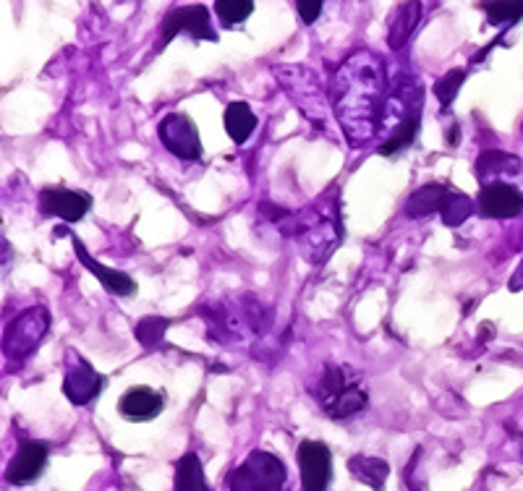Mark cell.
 Segmentation results:
<instances>
[{
    "label": "cell",
    "instance_id": "7a4b0ae2",
    "mask_svg": "<svg viewBox=\"0 0 523 491\" xmlns=\"http://www.w3.org/2000/svg\"><path fill=\"white\" fill-rule=\"evenodd\" d=\"M312 397L327 418L343 421L369 405V390L351 366H325L312 384Z\"/></svg>",
    "mask_w": 523,
    "mask_h": 491
},
{
    "label": "cell",
    "instance_id": "83f0119b",
    "mask_svg": "<svg viewBox=\"0 0 523 491\" xmlns=\"http://www.w3.org/2000/svg\"><path fill=\"white\" fill-rule=\"evenodd\" d=\"M523 288V262L521 267H518V275L510 280V290H521Z\"/></svg>",
    "mask_w": 523,
    "mask_h": 491
},
{
    "label": "cell",
    "instance_id": "52a82bcc",
    "mask_svg": "<svg viewBox=\"0 0 523 491\" xmlns=\"http://www.w3.org/2000/svg\"><path fill=\"white\" fill-rule=\"evenodd\" d=\"M186 32L194 40L218 42V34L212 29V19L207 6H178L170 8L160 24V48H165L170 40H176L178 34Z\"/></svg>",
    "mask_w": 523,
    "mask_h": 491
},
{
    "label": "cell",
    "instance_id": "4316f807",
    "mask_svg": "<svg viewBox=\"0 0 523 491\" xmlns=\"http://www.w3.org/2000/svg\"><path fill=\"white\" fill-rule=\"evenodd\" d=\"M296 11L304 24H314L322 14V0H296Z\"/></svg>",
    "mask_w": 523,
    "mask_h": 491
},
{
    "label": "cell",
    "instance_id": "5b68a950",
    "mask_svg": "<svg viewBox=\"0 0 523 491\" xmlns=\"http://www.w3.org/2000/svg\"><path fill=\"white\" fill-rule=\"evenodd\" d=\"M275 76H278V84L280 87H286L288 95L296 100V105H299L301 113L309 118V121H314V126L325 128V115H322V110H325V102H322V84L320 79H317V74L314 71H309V68H301V66H286V68H275Z\"/></svg>",
    "mask_w": 523,
    "mask_h": 491
},
{
    "label": "cell",
    "instance_id": "7c38bea8",
    "mask_svg": "<svg viewBox=\"0 0 523 491\" xmlns=\"http://www.w3.org/2000/svg\"><path fill=\"white\" fill-rule=\"evenodd\" d=\"M476 207L484 217L510 220V217H518L523 212V191L513 183H490V186L479 189Z\"/></svg>",
    "mask_w": 523,
    "mask_h": 491
},
{
    "label": "cell",
    "instance_id": "2e32d148",
    "mask_svg": "<svg viewBox=\"0 0 523 491\" xmlns=\"http://www.w3.org/2000/svg\"><path fill=\"white\" fill-rule=\"evenodd\" d=\"M523 173V160L500 149H487L476 160V178L482 181V186L490 183H508L510 178H518Z\"/></svg>",
    "mask_w": 523,
    "mask_h": 491
},
{
    "label": "cell",
    "instance_id": "7402d4cb",
    "mask_svg": "<svg viewBox=\"0 0 523 491\" xmlns=\"http://www.w3.org/2000/svg\"><path fill=\"white\" fill-rule=\"evenodd\" d=\"M476 209V204L471 202L469 196L461 194V191H450L448 202H445V207H442V222L448 225V228H458V225H463V222L469 220L471 212Z\"/></svg>",
    "mask_w": 523,
    "mask_h": 491
},
{
    "label": "cell",
    "instance_id": "e0dca14e",
    "mask_svg": "<svg viewBox=\"0 0 523 491\" xmlns=\"http://www.w3.org/2000/svg\"><path fill=\"white\" fill-rule=\"evenodd\" d=\"M450 189L445 183H424L422 189H416L414 194L408 196L406 202V215L419 220V217L435 215V212H442L445 202H448Z\"/></svg>",
    "mask_w": 523,
    "mask_h": 491
},
{
    "label": "cell",
    "instance_id": "ac0fdd59",
    "mask_svg": "<svg viewBox=\"0 0 523 491\" xmlns=\"http://www.w3.org/2000/svg\"><path fill=\"white\" fill-rule=\"evenodd\" d=\"M348 471L359 484L369 486L374 491H382L390 476V465L388 460L372 458V455H354V458L348 460Z\"/></svg>",
    "mask_w": 523,
    "mask_h": 491
},
{
    "label": "cell",
    "instance_id": "ffe728a7",
    "mask_svg": "<svg viewBox=\"0 0 523 491\" xmlns=\"http://www.w3.org/2000/svg\"><path fill=\"white\" fill-rule=\"evenodd\" d=\"M223 123L233 142L244 144L246 139L254 134V128H257V115H254V110L249 108L246 102H231V105L225 108Z\"/></svg>",
    "mask_w": 523,
    "mask_h": 491
},
{
    "label": "cell",
    "instance_id": "d4e9b609",
    "mask_svg": "<svg viewBox=\"0 0 523 491\" xmlns=\"http://www.w3.org/2000/svg\"><path fill=\"white\" fill-rule=\"evenodd\" d=\"M463 79H466V71H463V68H453V71H448V74L440 76V79L435 81L432 92H435V97L440 100L442 108H448L450 102L456 100L458 92H461L463 87Z\"/></svg>",
    "mask_w": 523,
    "mask_h": 491
},
{
    "label": "cell",
    "instance_id": "8992f818",
    "mask_svg": "<svg viewBox=\"0 0 523 491\" xmlns=\"http://www.w3.org/2000/svg\"><path fill=\"white\" fill-rule=\"evenodd\" d=\"M50 327V314L42 306L21 311L19 317L6 327V337H3V353L6 358H27L32 350H37V345L42 343V337Z\"/></svg>",
    "mask_w": 523,
    "mask_h": 491
},
{
    "label": "cell",
    "instance_id": "ba28073f",
    "mask_svg": "<svg viewBox=\"0 0 523 491\" xmlns=\"http://www.w3.org/2000/svg\"><path fill=\"white\" fill-rule=\"evenodd\" d=\"M102 379L100 371L89 364L87 358L79 350H66V374H63V395L68 397V403L74 405H89L100 395Z\"/></svg>",
    "mask_w": 523,
    "mask_h": 491
},
{
    "label": "cell",
    "instance_id": "277c9868",
    "mask_svg": "<svg viewBox=\"0 0 523 491\" xmlns=\"http://www.w3.org/2000/svg\"><path fill=\"white\" fill-rule=\"evenodd\" d=\"M288 471L272 452L254 450L225 476V491H286Z\"/></svg>",
    "mask_w": 523,
    "mask_h": 491
},
{
    "label": "cell",
    "instance_id": "44dd1931",
    "mask_svg": "<svg viewBox=\"0 0 523 491\" xmlns=\"http://www.w3.org/2000/svg\"><path fill=\"white\" fill-rule=\"evenodd\" d=\"M173 491H212L207 478H204L202 460H199L197 452H186L184 458L178 460Z\"/></svg>",
    "mask_w": 523,
    "mask_h": 491
},
{
    "label": "cell",
    "instance_id": "3957f363",
    "mask_svg": "<svg viewBox=\"0 0 523 491\" xmlns=\"http://www.w3.org/2000/svg\"><path fill=\"white\" fill-rule=\"evenodd\" d=\"M291 236L299 238L301 254L312 262H322L333 254L340 241V209L338 202L333 207H312L309 212L293 217Z\"/></svg>",
    "mask_w": 523,
    "mask_h": 491
},
{
    "label": "cell",
    "instance_id": "9c48e42d",
    "mask_svg": "<svg viewBox=\"0 0 523 491\" xmlns=\"http://www.w3.org/2000/svg\"><path fill=\"white\" fill-rule=\"evenodd\" d=\"M157 136L170 155H176L178 160L194 162L202 157V139L189 115L184 113H168L157 126Z\"/></svg>",
    "mask_w": 523,
    "mask_h": 491
},
{
    "label": "cell",
    "instance_id": "5bb4252c",
    "mask_svg": "<svg viewBox=\"0 0 523 491\" xmlns=\"http://www.w3.org/2000/svg\"><path fill=\"white\" fill-rule=\"evenodd\" d=\"M55 236H68V238H71V243H74L76 256H79V262H82L84 267H87V270L92 272V275H95L97 280H100L102 288L108 290V293H113V296H121V298L123 296H131V293H134V290H136L134 280H131V277L126 275V272L110 270V267L100 264V262H97V259H92V256H89V251H87V246H84V243L79 241V238H76L74 233H71V230L58 228V230H55Z\"/></svg>",
    "mask_w": 523,
    "mask_h": 491
},
{
    "label": "cell",
    "instance_id": "8fae6325",
    "mask_svg": "<svg viewBox=\"0 0 523 491\" xmlns=\"http://www.w3.org/2000/svg\"><path fill=\"white\" fill-rule=\"evenodd\" d=\"M48 444L37 439H21L19 450L6 468V481L14 486H27L40 478L48 465Z\"/></svg>",
    "mask_w": 523,
    "mask_h": 491
},
{
    "label": "cell",
    "instance_id": "d6986e66",
    "mask_svg": "<svg viewBox=\"0 0 523 491\" xmlns=\"http://www.w3.org/2000/svg\"><path fill=\"white\" fill-rule=\"evenodd\" d=\"M419 14H422V6L419 3H401L395 8V16L390 21L388 29V42L393 50H403L408 45V37L414 34L416 24H419Z\"/></svg>",
    "mask_w": 523,
    "mask_h": 491
},
{
    "label": "cell",
    "instance_id": "30bf717a",
    "mask_svg": "<svg viewBox=\"0 0 523 491\" xmlns=\"http://www.w3.org/2000/svg\"><path fill=\"white\" fill-rule=\"evenodd\" d=\"M301 471V491H327L333 478V455L325 442L304 439L296 450Z\"/></svg>",
    "mask_w": 523,
    "mask_h": 491
},
{
    "label": "cell",
    "instance_id": "603a6c76",
    "mask_svg": "<svg viewBox=\"0 0 523 491\" xmlns=\"http://www.w3.org/2000/svg\"><path fill=\"white\" fill-rule=\"evenodd\" d=\"M168 327H170V319H165V317H144L142 322H139L134 327V337L147 350L157 348V345L163 343V337H165V332H168Z\"/></svg>",
    "mask_w": 523,
    "mask_h": 491
},
{
    "label": "cell",
    "instance_id": "4fadbf2b",
    "mask_svg": "<svg viewBox=\"0 0 523 491\" xmlns=\"http://www.w3.org/2000/svg\"><path fill=\"white\" fill-rule=\"evenodd\" d=\"M92 207V196L87 191H74V189H48L40 191V212L42 215H55L66 222L82 220Z\"/></svg>",
    "mask_w": 523,
    "mask_h": 491
},
{
    "label": "cell",
    "instance_id": "6da1fadb",
    "mask_svg": "<svg viewBox=\"0 0 523 491\" xmlns=\"http://www.w3.org/2000/svg\"><path fill=\"white\" fill-rule=\"evenodd\" d=\"M388 97V74L380 55L359 50L340 63L330 87V102L343 134L354 147H364L380 134Z\"/></svg>",
    "mask_w": 523,
    "mask_h": 491
},
{
    "label": "cell",
    "instance_id": "484cf974",
    "mask_svg": "<svg viewBox=\"0 0 523 491\" xmlns=\"http://www.w3.org/2000/svg\"><path fill=\"white\" fill-rule=\"evenodd\" d=\"M484 11L490 16V24L500 27V24H516L523 19V0L516 3H484Z\"/></svg>",
    "mask_w": 523,
    "mask_h": 491
},
{
    "label": "cell",
    "instance_id": "cb8c5ba5",
    "mask_svg": "<svg viewBox=\"0 0 523 491\" xmlns=\"http://www.w3.org/2000/svg\"><path fill=\"white\" fill-rule=\"evenodd\" d=\"M215 11H218L223 27H236L254 14V3L252 0H218Z\"/></svg>",
    "mask_w": 523,
    "mask_h": 491
},
{
    "label": "cell",
    "instance_id": "9a60e30c",
    "mask_svg": "<svg viewBox=\"0 0 523 491\" xmlns=\"http://www.w3.org/2000/svg\"><path fill=\"white\" fill-rule=\"evenodd\" d=\"M163 411V395L152 387H129L123 392L121 400H118V413H121L126 421L131 424H144V421H152L157 413Z\"/></svg>",
    "mask_w": 523,
    "mask_h": 491
}]
</instances>
